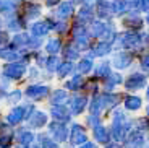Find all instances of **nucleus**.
Wrapping results in <instances>:
<instances>
[{"instance_id":"obj_1","label":"nucleus","mask_w":149,"mask_h":148,"mask_svg":"<svg viewBox=\"0 0 149 148\" xmlns=\"http://www.w3.org/2000/svg\"><path fill=\"white\" fill-rule=\"evenodd\" d=\"M33 111H34V107L29 106V104L19 106V107H16V109H13V111L7 116V122L11 124V125H16V124H19L21 121H24V119H29V116L33 114Z\"/></svg>"},{"instance_id":"obj_2","label":"nucleus","mask_w":149,"mask_h":148,"mask_svg":"<svg viewBox=\"0 0 149 148\" xmlns=\"http://www.w3.org/2000/svg\"><path fill=\"white\" fill-rule=\"evenodd\" d=\"M125 90L133 91V90H141L146 86V75L143 73H131L130 77L125 80Z\"/></svg>"},{"instance_id":"obj_3","label":"nucleus","mask_w":149,"mask_h":148,"mask_svg":"<svg viewBox=\"0 0 149 148\" xmlns=\"http://www.w3.org/2000/svg\"><path fill=\"white\" fill-rule=\"evenodd\" d=\"M26 72V65L19 62H11L3 67V75L5 78H21Z\"/></svg>"},{"instance_id":"obj_4","label":"nucleus","mask_w":149,"mask_h":148,"mask_svg":"<svg viewBox=\"0 0 149 148\" xmlns=\"http://www.w3.org/2000/svg\"><path fill=\"white\" fill-rule=\"evenodd\" d=\"M49 132L55 142H65L68 137V129L63 125V122H54L49 127Z\"/></svg>"},{"instance_id":"obj_5","label":"nucleus","mask_w":149,"mask_h":148,"mask_svg":"<svg viewBox=\"0 0 149 148\" xmlns=\"http://www.w3.org/2000/svg\"><path fill=\"white\" fill-rule=\"evenodd\" d=\"M70 142L73 145H83L88 142V135H86V130L83 129L79 124H73L71 127V133H70Z\"/></svg>"},{"instance_id":"obj_6","label":"nucleus","mask_w":149,"mask_h":148,"mask_svg":"<svg viewBox=\"0 0 149 148\" xmlns=\"http://www.w3.org/2000/svg\"><path fill=\"white\" fill-rule=\"evenodd\" d=\"M52 26H54V23L50 20L49 21H37L34 25H31V34L34 37H42L52 30Z\"/></svg>"},{"instance_id":"obj_7","label":"nucleus","mask_w":149,"mask_h":148,"mask_svg":"<svg viewBox=\"0 0 149 148\" xmlns=\"http://www.w3.org/2000/svg\"><path fill=\"white\" fill-rule=\"evenodd\" d=\"M125 140H127V148H141L144 145V135L139 129H136L130 135H127Z\"/></svg>"},{"instance_id":"obj_8","label":"nucleus","mask_w":149,"mask_h":148,"mask_svg":"<svg viewBox=\"0 0 149 148\" xmlns=\"http://www.w3.org/2000/svg\"><path fill=\"white\" fill-rule=\"evenodd\" d=\"M86 103H88V98L86 96H73L70 101V112L73 116H78L84 111Z\"/></svg>"},{"instance_id":"obj_9","label":"nucleus","mask_w":149,"mask_h":148,"mask_svg":"<svg viewBox=\"0 0 149 148\" xmlns=\"http://www.w3.org/2000/svg\"><path fill=\"white\" fill-rule=\"evenodd\" d=\"M143 20L139 18V15L136 13V11H130L125 18H123V26H127V28H130V30H139L143 26Z\"/></svg>"},{"instance_id":"obj_10","label":"nucleus","mask_w":149,"mask_h":148,"mask_svg":"<svg viewBox=\"0 0 149 148\" xmlns=\"http://www.w3.org/2000/svg\"><path fill=\"white\" fill-rule=\"evenodd\" d=\"M112 63H113L117 68H127V67H130V63H131V56L125 51L117 52L115 56L112 57Z\"/></svg>"},{"instance_id":"obj_11","label":"nucleus","mask_w":149,"mask_h":148,"mask_svg":"<svg viewBox=\"0 0 149 148\" xmlns=\"http://www.w3.org/2000/svg\"><path fill=\"white\" fill-rule=\"evenodd\" d=\"M47 94H49V86H44V85H34L26 90V96L31 98V99H41Z\"/></svg>"},{"instance_id":"obj_12","label":"nucleus","mask_w":149,"mask_h":148,"mask_svg":"<svg viewBox=\"0 0 149 148\" xmlns=\"http://www.w3.org/2000/svg\"><path fill=\"white\" fill-rule=\"evenodd\" d=\"M19 0H0V13H3L7 16L15 15L18 10Z\"/></svg>"},{"instance_id":"obj_13","label":"nucleus","mask_w":149,"mask_h":148,"mask_svg":"<svg viewBox=\"0 0 149 148\" xmlns=\"http://www.w3.org/2000/svg\"><path fill=\"white\" fill-rule=\"evenodd\" d=\"M13 138V130L8 124H0V147L8 148L10 142Z\"/></svg>"},{"instance_id":"obj_14","label":"nucleus","mask_w":149,"mask_h":148,"mask_svg":"<svg viewBox=\"0 0 149 148\" xmlns=\"http://www.w3.org/2000/svg\"><path fill=\"white\" fill-rule=\"evenodd\" d=\"M50 114H52V117L55 119L57 122H65V121H68L70 116H71L70 111H68L65 106H62V104H58V106H52Z\"/></svg>"},{"instance_id":"obj_15","label":"nucleus","mask_w":149,"mask_h":148,"mask_svg":"<svg viewBox=\"0 0 149 148\" xmlns=\"http://www.w3.org/2000/svg\"><path fill=\"white\" fill-rule=\"evenodd\" d=\"M29 122H31V127H34V129H42V127L47 124V114H44V112L41 111H33V114L29 116Z\"/></svg>"},{"instance_id":"obj_16","label":"nucleus","mask_w":149,"mask_h":148,"mask_svg":"<svg viewBox=\"0 0 149 148\" xmlns=\"http://www.w3.org/2000/svg\"><path fill=\"white\" fill-rule=\"evenodd\" d=\"M110 49H112V42L102 41V42H99L97 46H94V49L91 51L89 57H102V56H105V54H109Z\"/></svg>"},{"instance_id":"obj_17","label":"nucleus","mask_w":149,"mask_h":148,"mask_svg":"<svg viewBox=\"0 0 149 148\" xmlns=\"http://www.w3.org/2000/svg\"><path fill=\"white\" fill-rule=\"evenodd\" d=\"M94 18V11H93V7H89V5H83V8L79 10L78 13V21L79 25H84V23H91Z\"/></svg>"},{"instance_id":"obj_18","label":"nucleus","mask_w":149,"mask_h":148,"mask_svg":"<svg viewBox=\"0 0 149 148\" xmlns=\"http://www.w3.org/2000/svg\"><path fill=\"white\" fill-rule=\"evenodd\" d=\"M94 5L97 7V15L101 18H110L112 16V5L107 0H97Z\"/></svg>"},{"instance_id":"obj_19","label":"nucleus","mask_w":149,"mask_h":148,"mask_svg":"<svg viewBox=\"0 0 149 148\" xmlns=\"http://www.w3.org/2000/svg\"><path fill=\"white\" fill-rule=\"evenodd\" d=\"M0 59H5L7 62H15L21 59V52H16L13 47H2L0 49Z\"/></svg>"},{"instance_id":"obj_20","label":"nucleus","mask_w":149,"mask_h":148,"mask_svg":"<svg viewBox=\"0 0 149 148\" xmlns=\"http://www.w3.org/2000/svg\"><path fill=\"white\" fill-rule=\"evenodd\" d=\"M73 10H74V7H73L71 2H63V4H60L58 8L55 10V15L58 16V18L65 20V18H68V16L73 15Z\"/></svg>"},{"instance_id":"obj_21","label":"nucleus","mask_w":149,"mask_h":148,"mask_svg":"<svg viewBox=\"0 0 149 148\" xmlns=\"http://www.w3.org/2000/svg\"><path fill=\"white\" fill-rule=\"evenodd\" d=\"M94 137H96L97 142H101V143H109V140H110V133H109V130L105 129L104 125L97 124V125L94 127Z\"/></svg>"},{"instance_id":"obj_22","label":"nucleus","mask_w":149,"mask_h":148,"mask_svg":"<svg viewBox=\"0 0 149 148\" xmlns=\"http://www.w3.org/2000/svg\"><path fill=\"white\" fill-rule=\"evenodd\" d=\"M104 99H102V94H96L93 99V103L89 104V112L91 116H99L102 112V109H104Z\"/></svg>"},{"instance_id":"obj_23","label":"nucleus","mask_w":149,"mask_h":148,"mask_svg":"<svg viewBox=\"0 0 149 148\" xmlns=\"http://www.w3.org/2000/svg\"><path fill=\"white\" fill-rule=\"evenodd\" d=\"M112 5V15H123L128 11V0H113Z\"/></svg>"},{"instance_id":"obj_24","label":"nucleus","mask_w":149,"mask_h":148,"mask_svg":"<svg viewBox=\"0 0 149 148\" xmlns=\"http://www.w3.org/2000/svg\"><path fill=\"white\" fill-rule=\"evenodd\" d=\"M122 82H123V78H122V75H120V73H109L107 77H105L104 86L110 91V90H113L118 83H122Z\"/></svg>"},{"instance_id":"obj_25","label":"nucleus","mask_w":149,"mask_h":148,"mask_svg":"<svg viewBox=\"0 0 149 148\" xmlns=\"http://www.w3.org/2000/svg\"><path fill=\"white\" fill-rule=\"evenodd\" d=\"M28 42H29V34L21 33L13 37L11 44H13V49H21V47H28Z\"/></svg>"},{"instance_id":"obj_26","label":"nucleus","mask_w":149,"mask_h":148,"mask_svg":"<svg viewBox=\"0 0 149 148\" xmlns=\"http://www.w3.org/2000/svg\"><path fill=\"white\" fill-rule=\"evenodd\" d=\"M39 15H41V8L36 4H29L26 7V10H24V20H26V21H31V20L37 18Z\"/></svg>"},{"instance_id":"obj_27","label":"nucleus","mask_w":149,"mask_h":148,"mask_svg":"<svg viewBox=\"0 0 149 148\" xmlns=\"http://www.w3.org/2000/svg\"><path fill=\"white\" fill-rule=\"evenodd\" d=\"M125 107H127L128 111H138L139 107H141V99L138 96H127L125 101H123Z\"/></svg>"},{"instance_id":"obj_28","label":"nucleus","mask_w":149,"mask_h":148,"mask_svg":"<svg viewBox=\"0 0 149 148\" xmlns=\"http://www.w3.org/2000/svg\"><path fill=\"white\" fill-rule=\"evenodd\" d=\"M16 138H18V142L23 145V147H26L28 143H31V142L34 140V133L31 132V130H19L18 135H16Z\"/></svg>"},{"instance_id":"obj_29","label":"nucleus","mask_w":149,"mask_h":148,"mask_svg":"<svg viewBox=\"0 0 149 148\" xmlns=\"http://www.w3.org/2000/svg\"><path fill=\"white\" fill-rule=\"evenodd\" d=\"M68 94L67 91H63V90H55V91L52 93V96H50V103L54 104V106H58V104H62L63 101H67Z\"/></svg>"},{"instance_id":"obj_30","label":"nucleus","mask_w":149,"mask_h":148,"mask_svg":"<svg viewBox=\"0 0 149 148\" xmlns=\"http://www.w3.org/2000/svg\"><path fill=\"white\" fill-rule=\"evenodd\" d=\"M60 47H62V42H60V39H57V37H54V39H49L47 44H45V52H49V54H57V52H60Z\"/></svg>"},{"instance_id":"obj_31","label":"nucleus","mask_w":149,"mask_h":148,"mask_svg":"<svg viewBox=\"0 0 149 148\" xmlns=\"http://www.w3.org/2000/svg\"><path fill=\"white\" fill-rule=\"evenodd\" d=\"M74 70L73 62H62L57 67V72H58V77H67V75H71V72Z\"/></svg>"},{"instance_id":"obj_32","label":"nucleus","mask_w":149,"mask_h":148,"mask_svg":"<svg viewBox=\"0 0 149 148\" xmlns=\"http://www.w3.org/2000/svg\"><path fill=\"white\" fill-rule=\"evenodd\" d=\"M83 85H84V78H83V75H74V77L71 78L65 86H67L68 90H81Z\"/></svg>"},{"instance_id":"obj_33","label":"nucleus","mask_w":149,"mask_h":148,"mask_svg":"<svg viewBox=\"0 0 149 148\" xmlns=\"http://www.w3.org/2000/svg\"><path fill=\"white\" fill-rule=\"evenodd\" d=\"M109 73H110V62L104 60V62H101L97 65V68H96V77L97 78H105Z\"/></svg>"},{"instance_id":"obj_34","label":"nucleus","mask_w":149,"mask_h":148,"mask_svg":"<svg viewBox=\"0 0 149 148\" xmlns=\"http://www.w3.org/2000/svg\"><path fill=\"white\" fill-rule=\"evenodd\" d=\"M91 68H93V57H84V59H81V62L78 63V72L81 75L91 72Z\"/></svg>"},{"instance_id":"obj_35","label":"nucleus","mask_w":149,"mask_h":148,"mask_svg":"<svg viewBox=\"0 0 149 148\" xmlns=\"http://www.w3.org/2000/svg\"><path fill=\"white\" fill-rule=\"evenodd\" d=\"M102 99H104V106L105 107H115L117 104L120 103V96L118 94H104L102 96Z\"/></svg>"},{"instance_id":"obj_36","label":"nucleus","mask_w":149,"mask_h":148,"mask_svg":"<svg viewBox=\"0 0 149 148\" xmlns=\"http://www.w3.org/2000/svg\"><path fill=\"white\" fill-rule=\"evenodd\" d=\"M63 56L67 57V62H73V60H76L79 57V54H78V49L70 46V47H67L63 51Z\"/></svg>"},{"instance_id":"obj_37","label":"nucleus","mask_w":149,"mask_h":148,"mask_svg":"<svg viewBox=\"0 0 149 148\" xmlns=\"http://www.w3.org/2000/svg\"><path fill=\"white\" fill-rule=\"evenodd\" d=\"M39 138H41V142H39L41 148H58L57 142L50 140V138H49L47 135H39Z\"/></svg>"},{"instance_id":"obj_38","label":"nucleus","mask_w":149,"mask_h":148,"mask_svg":"<svg viewBox=\"0 0 149 148\" xmlns=\"http://www.w3.org/2000/svg\"><path fill=\"white\" fill-rule=\"evenodd\" d=\"M45 68H47L49 72H55L57 70V67H58V59H57L55 56H50L49 59H45Z\"/></svg>"},{"instance_id":"obj_39","label":"nucleus","mask_w":149,"mask_h":148,"mask_svg":"<svg viewBox=\"0 0 149 148\" xmlns=\"http://www.w3.org/2000/svg\"><path fill=\"white\" fill-rule=\"evenodd\" d=\"M7 99L10 101V103H18V101H21V91H11L7 94Z\"/></svg>"},{"instance_id":"obj_40","label":"nucleus","mask_w":149,"mask_h":148,"mask_svg":"<svg viewBox=\"0 0 149 148\" xmlns=\"http://www.w3.org/2000/svg\"><path fill=\"white\" fill-rule=\"evenodd\" d=\"M7 41H8V36H7V33H2V31H0V46H2V44H5Z\"/></svg>"},{"instance_id":"obj_41","label":"nucleus","mask_w":149,"mask_h":148,"mask_svg":"<svg viewBox=\"0 0 149 148\" xmlns=\"http://www.w3.org/2000/svg\"><path fill=\"white\" fill-rule=\"evenodd\" d=\"M24 148H41V145H39V143H36V142H31V143H28L26 145V147H24Z\"/></svg>"},{"instance_id":"obj_42","label":"nucleus","mask_w":149,"mask_h":148,"mask_svg":"<svg viewBox=\"0 0 149 148\" xmlns=\"http://www.w3.org/2000/svg\"><path fill=\"white\" fill-rule=\"evenodd\" d=\"M81 148H96V145L91 143V142H86V143H83V147H81Z\"/></svg>"},{"instance_id":"obj_43","label":"nucleus","mask_w":149,"mask_h":148,"mask_svg":"<svg viewBox=\"0 0 149 148\" xmlns=\"http://www.w3.org/2000/svg\"><path fill=\"white\" fill-rule=\"evenodd\" d=\"M141 65H143V68H144V70H148V57H144V59H143Z\"/></svg>"},{"instance_id":"obj_44","label":"nucleus","mask_w":149,"mask_h":148,"mask_svg":"<svg viewBox=\"0 0 149 148\" xmlns=\"http://www.w3.org/2000/svg\"><path fill=\"white\" fill-rule=\"evenodd\" d=\"M96 2H97V0H84V5H89V7H93Z\"/></svg>"},{"instance_id":"obj_45","label":"nucleus","mask_w":149,"mask_h":148,"mask_svg":"<svg viewBox=\"0 0 149 148\" xmlns=\"http://www.w3.org/2000/svg\"><path fill=\"white\" fill-rule=\"evenodd\" d=\"M105 148H122V147H120V145H117V143H109Z\"/></svg>"},{"instance_id":"obj_46","label":"nucleus","mask_w":149,"mask_h":148,"mask_svg":"<svg viewBox=\"0 0 149 148\" xmlns=\"http://www.w3.org/2000/svg\"><path fill=\"white\" fill-rule=\"evenodd\" d=\"M57 2H60V0H47V5L49 7H52V5H55Z\"/></svg>"},{"instance_id":"obj_47","label":"nucleus","mask_w":149,"mask_h":148,"mask_svg":"<svg viewBox=\"0 0 149 148\" xmlns=\"http://www.w3.org/2000/svg\"><path fill=\"white\" fill-rule=\"evenodd\" d=\"M71 2H73V4H76V2H79V0H71Z\"/></svg>"},{"instance_id":"obj_48","label":"nucleus","mask_w":149,"mask_h":148,"mask_svg":"<svg viewBox=\"0 0 149 148\" xmlns=\"http://www.w3.org/2000/svg\"><path fill=\"white\" fill-rule=\"evenodd\" d=\"M15 148H21V147H15Z\"/></svg>"}]
</instances>
